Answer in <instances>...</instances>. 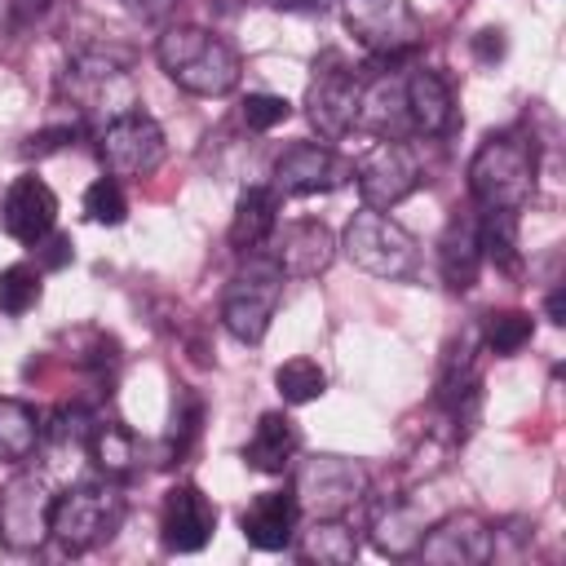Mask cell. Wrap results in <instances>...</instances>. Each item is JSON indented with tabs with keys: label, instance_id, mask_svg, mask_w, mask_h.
<instances>
[{
	"label": "cell",
	"instance_id": "1",
	"mask_svg": "<svg viewBox=\"0 0 566 566\" xmlns=\"http://www.w3.org/2000/svg\"><path fill=\"white\" fill-rule=\"evenodd\" d=\"M155 62L164 66V75L177 88H186L195 97H226V93H234V84L243 75L239 53L203 27H168L155 44Z\"/></svg>",
	"mask_w": 566,
	"mask_h": 566
},
{
	"label": "cell",
	"instance_id": "2",
	"mask_svg": "<svg viewBox=\"0 0 566 566\" xmlns=\"http://www.w3.org/2000/svg\"><path fill=\"white\" fill-rule=\"evenodd\" d=\"M535 142L517 128L482 137V146L469 159V195L478 208H509L517 212L535 195Z\"/></svg>",
	"mask_w": 566,
	"mask_h": 566
},
{
	"label": "cell",
	"instance_id": "3",
	"mask_svg": "<svg viewBox=\"0 0 566 566\" xmlns=\"http://www.w3.org/2000/svg\"><path fill=\"white\" fill-rule=\"evenodd\" d=\"M345 256L389 283H416L420 279V243L411 230H402L394 217L363 208L345 226Z\"/></svg>",
	"mask_w": 566,
	"mask_h": 566
},
{
	"label": "cell",
	"instance_id": "4",
	"mask_svg": "<svg viewBox=\"0 0 566 566\" xmlns=\"http://www.w3.org/2000/svg\"><path fill=\"white\" fill-rule=\"evenodd\" d=\"M279 296H283V270H279V261L265 256V252H248V265L221 292V327L234 340L256 345L270 332V318L279 310Z\"/></svg>",
	"mask_w": 566,
	"mask_h": 566
},
{
	"label": "cell",
	"instance_id": "5",
	"mask_svg": "<svg viewBox=\"0 0 566 566\" xmlns=\"http://www.w3.org/2000/svg\"><path fill=\"white\" fill-rule=\"evenodd\" d=\"M124 522V495L111 482H80L53 495V539L66 553H88L106 544Z\"/></svg>",
	"mask_w": 566,
	"mask_h": 566
},
{
	"label": "cell",
	"instance_id": "6",
	"mask_svg": "<svg viewBox=\"0 0 566 566\" xmlns=\"http://www.w3.org/2000/svg\"><path fill=\"white\" fill-rule=\"evenodd\" d=\"M367 469L349 455H305L292 469V495L310 517H345L367 495Z\"/></svg>",
	"mask_w": 566,
	"mask_h": 566
},
{
	"label": "cell",
	"instance_id": "7",
	"mask_svg": "<svg viewBox=\"0 0 566 566\" xmlns=\"http://www.w3.org/2000/svg\"><path fill=\"white\" fill-rule=\"evenodd\" d=\"M363 80V66H349L340 53H323L314 62V80L305 88V119L318 128V137L336 142L349 128H358Z\"/></svg>",
	"mask_w": 566,
	"mask_h": 566
},
{
	"label": "cell",
	"instance_id": "8",
	"mask_svg": "<svg viewBox=\"0 0 566 566\" xmlns=\"http://www.w3.org/2000/svg\"><path fill=\"white\" fill-rule=\"evenodd\" d=\"M340 4V22L345 31L371 53V57H407L424 27H420V13L407 4V0H336Z\"/></svg>",
	"mask_w": 566,
	"mask_h": 566
},
{
	"label": "cell",
	"instance_id": "9",
	"mask_svg": "<svg viewBox=\"0 0 566 566\" xmlns=\"http://www.w3.org/2000/svg\"><path fill=\"white\" fill-rule=\"evenodd\" d=\"M53 491L44 473L18 469L0 486V544L9 553H35L44 539H53Z\"/></svg>",
	"mask_w": 566,
	"mask_h": 566
},
{
	"label": "cell",
	"instance_id": "10",
	"mask_svg": "<svg viewBox=\"0 0 566 566\" xmlns=\"http://www.w3.org/2000/svg\"><path fill=\"white\" fill-rule=\"evenodd\" d=\"M164 128L142 111H124L106 119L97 133V155L111 177H150L164 164Z\"/></svg>",
	"mask_w": 566,
	"mask_h": 566
},
{
	"label": "cell",
	"instance_id": "11",
	"mask_svg": "<svg viewBox=\"0 0 566 566\" xmlns=\"http://www.w3.org/2000/svg\"><path fill=\"white\" fill-rule=\"evenodd\" d=\"M354 181H358V195H363V208H394L402 203L416 186H420V159L407 142H389V137H376V146H367L354 164Z\"/></svg>",
	"mask_w": 566,
	"mask_h": 566
},
{
	"label": "cell",
	"instance_id": "12",
	"mask_svg": "<svg viewBox=\"0 0 566 566\" xmlns=\"http://www.w3.org/2000/svg\"><path fill=\"white\" fill-rule=\"evenodd\" d=\"M345 181H354V164L345 155H336L323 142H292L274 159L270 186L279 190V199H292V195H323V190H336Z\"/></svg>",
	"mask_w": 566,
	"mask_h": 566
},
{
	"label": "cell",
	"instance_id": "13",
	"mask_svg": "<svg viewBox=\"0 0 566 566\" xmlns=\"http://www.w3.org/2000/svg\"><path fill=\"white\" fill-rule=\"evenodd\" d=\"M491 553H495V531L478 513H447L424 531L416 548V557L433 566H482Z\"/></svg>",
	"mask_w": 566,
	"mask_h": 566
},
{
	"label": "cell",
	"instance_id": "14",
	"mask_svg": "<svg viewBox=\"0 0 566 566\" xmlns=\"http://www.w3.org/2000/svg\"><path fill=\"white\" fill-rule=\"evenodd\" d=\"M217 531V504L195 486L177 482L159 509V539L168 553H199Z\"/></svg>",
	"mask_w": 566,
	"mask_h": 566
},
{
	"label": "cell",
	"instance_id": "15",
	"mask_svg": "<svg viewBox=\"0 0 566 566\" xmlns=\"http://www.w3.org/2000/svg\"><path fill=\"white\" fill-rule=\"evenodd\" d=\"M270 239H274V252H270V256L279 261L283 279H314V274H323V270L332 265V256H336L332 230H327L323 221H314V217L287 221V226L274 230Z\"/></svg>",
	"mask_w": 566,
	"mask_h": 566
},
{
	"label": "cell",
	"instance_id": "16",
	"mask_svg": "<svg viewBox=\"0 0 566 566\" xmlns=\"http://www.w3.org/2000/svg\"><path fill=\"white\" fill-rule=\"evenodd\" d=\"M402 102H407L411 137H447L455 128V97L442 75H433L424 66L402 75Z\"/></svg>",
	"mask_w": 566,
	"mask_h": 566
},
{
	"label": "cell",
	"instance_id": "17",
	"mask_svg": "<svg viewBox=\"0 0 566 566\" xmlns=\"http://www.w3.org/2000/svg\"><path fill=\"white\" fill-rule=\"evenodd\" d=\"M53 221H57V195L40 181V177H18L13 186H9V195H4V230L18 239V243H27V248H35L49 230H53Z\"/></svg>",
	"mask_w": 566,
	"mask_h": 566
},
{
	"label": "cell",
	"instance_id": "18",
	"mask_svg": "<svg viewBox=\"0 0 566 566\" xmlns=\"http://www.w3.org/2000/svg\"><path fill=\"white\" fill-rule=\"evenodd\" d=\"M296 522H301V504H296L292 491H261V495L243 509V517H239L243 539H248L252 548H261V553L287 548V544L296 539Z\"/></svg>",
	"mask_w": 566,
	"mask_h": 566
},
{
	"label": "cell",
	"instance_id": "19",
	"mask_svg": "<svg viewBox=\"0 0 566 566\" xmlns=\"http://www.w3.org/2000/svg\"><path fill=\"white\" fill-rule=\"evenodd\" d=\"M358 128H367L376 137H389V142H407L411 137V119H407V102H402V75L363 80Z\"/></svg>",
	"mask_w": 566,
	"mask_h": 566
},
{
	"label": "cell",
	"instance_id": "20",
	"mask_svg": "<svg viewBox=\"0 0 566 566\" xmlns=\"http://www.w3.org/2000/svg\"><path fill=\"white\" fill-rule=\"evenodd\" d=\"M482 270V243H478V217H451L438 239V274L451 292H469Z\"/></svg>",
	"mask_w": 566,
	"mask_h": 566
},
{
	"label": "cell",
	"instance_id": "21",
	"mask_svg": "<svg viewBox=\"0 0 566 566\" xmlns=\"http://www.w3.org/2000/svg\"><path fill=\"white\" fill-rule=\"evenodd\" d=\"M279 230V190L274 186H248L234 199V217H230V248L234 252H261L270 243V234Z\"/></svg>",
	"mask_w": 566,
	"mask_h": 566
},
{
	"label": "cell",
	"instance_id": "22",
	"mask_svg": "<svg viewBox=\"0 0 566 566\" xmlns=\"http://www.w3.org/2000/svg\"><path fill=\"white\" fill-rule=\"evenodd\" d=\"M296 451H301V433H296L292 416L265 411V416L256 420L248 447H243V464L256 469V473H283V469H292Z\"/></svg>",
	"mask_w": 566,
	"mask_h": 566
},
{
	"label": "cell",
	"instance_id": "23",
	"mask_svg": "<svg viewBox=\"0 0 566 566\" xmlns=\"http://www.w3.org/2000/svg\"><path fill=\"white\" fill-rule=\"evenodd\" d=\"M424 531H429V522L411 500H385L371 513V544L385 557H416Z\"/></svg>",
	"mask_w": 566,
	"mask_h": 566
},
{
	"label": "cell",
	"instance_id": "24",
	"mask_svg": "<svg viewBox=\"0 0 566 566\" xmlns=\"http://www.w3.org/2000/svg\"><path fill=\"white\" fill-rule=\"evenodd\" d=\"M301 562H318V566H349L358 557V535L345 517H310L305 531H296L292 539Z\"/></svg>",
	"mask_w": 566,
	"mask_h": 566
},
{
	"label": "cell",
	"instance_id": "25",
	"mask_svg": "<svg viewBox=\"0 0 566 566\" xmlns=\"http://www.w3.org/2000/svg\"><path fill=\"white\" fill-rule=\"evenodd\" d=\"M44 438V416L22 398H0V464H22Z\"/></svg>",
	"mask_w": 566,
	"mask_h": 566
},
{
	"label": "cell",
	"instance_id": "26",
	"mask_svg": "<svg viewBox=\"0 0 566 566\" xmlns=\"http://www.w3.org/2000/svg\"><path fill=\"white\" fill-rule=\"evenodd\" d=\"M88 455H93V464L106 473V478H128L133 469H137V438H133V429H124L119 420H93V429H88Z\"/></svg>",
	"mask_w": 566,
	"mask_h": 566
},
{
	"label": "cell",
	"instance_id": "27",
	"mask_svg": "<svg viewBox=\"0 0 566 566\" xmlns=\"http://www.w3.org/2000/svg\"><path fill=\"white\" fill-rule=\"evenodd\" d=\"M478 243H482V261H491L504 274L522 270V248H517V212L509 208H482L478 217Z\"/></svg>",
	"mask_w": 566,
	"mask_h": 566
},
{
	"label": "cell",
	"instance_id": "28",
	"mask_svg": "<svg viewBox=\"0 0 566 566\" xmlns=\"http://www.w3.org/2000/svg\"><path fill=\"white\" fill-rule=\"evenodd\" d=\"M531 332H535V323H531V314H526V310H495V314H486V318H482L478 340H482V349H486V354L509 358V354H517V349L531 340Z\"/></svg>",
	"mask_w": 566,
	"mask_h": 566
},
{
	"label": "cell",
	"instance_id": "29",
	"mask_svg": "<svg viewBox=\"0 0 566 566\" xmlns=\"http://www.w3.org/2000/svg\"><path fill=\"white\" fill-rule=\"evenodd\" d=\"M274 389H279V398L287 407H305V402H314L327 389V376H323V367L314 358H287L274 371Z\"/></svg>",
	"mask_w": 566,
	"mask_h": 566
},
{
	"label": "cell",
	"instance_id": "30",
	"mask_svg": "<svg viewBox=\"0 0 566 566\" xmlns=\"http://www.w3.org/2000/svg\"><path fill=\"white\" fill-rule=\"evenodd\" d=\"M40 292H44V283H40V265L18 261V265H4V270H0V310H4L9 318L27 314V310L40 301Z\"/></svg>",
	"mask_w": 566,
	"mask_h": 566
},
{
	"label": "cell",
	"instance_id": "31",
	"mask_svg": "<svg viewBox=\"0 0 566 566\" xmlns=\"http://www.w3.org/2000/svg\"><path fill=\"white\" fill-rule=\"evenodd\" d=\"M199 420H203V402H199V394H190V389H177V398H172V424H168V460H181L186 451H190V442L199 438Z\"/></svg>",
	"mask_w": 566,
	"mask_h": 566
},
{
	"label": "cell",
	"instance_id": "32",
	"mask_svg": "<svg viewBox=\"0 0 566 566\" xmlns=\"http://www.w3.org/2000/svg\"><path fill=\"white\" fill-rule=\"evenodd\" d=\"M84 212H88V221H97V226H119V221L128 217V199H124L119 177H97V181L84 190Z\"/></svg>",
	"mask_w": 566,
	"mask_h": 566
},
{
	"label": "cell",
	"instance_id": "33",
	"mask_svg": "<svg viewBox=\"0 0 566 566\" xmlns=\"http://www.w3.org/2000/svg\"><path fill=\"white\" fill-rule=\"evenodd\" d=\"M292 115V102L279 97V93H248L243 97V124L252 133H270L274 124H283Z\"/></svg>",
	"mask_w": 566,
	"mask_h": 566
},
{
	"label": "cell",
	"instance_id": "34",
	"mask_svg": "<svg viewBox=\"0 0 566 566\" xmlns=\"http://www.w3.org/2000/svg\"><path fill=\"white\" fill-rule=\"evenodd\" d=\"M66 261H71V239L49 230V234L35 243V265H40V270H62Z\"/></svg>",
	"mask_w": 566,
	"mask_h": 566
},
{
	"label": "cell",
	"instance_id": "35",
	"mask_svg": "<svg viewBox=\"0 0 566 566\" xmlns=\"http://www.w3.org/2000/svg\"><path fill=\"white\" fill-rule=\"evenodd\" d=\"M75 137V124H57V128H44V133H31L27 137V146H22V155H49V150H57V146H66Z\"/></svg>",
	"mask_w": 566,
	"mask_h": 566
},
{
	"label": "cell",
	"instance_id": "36",
	"mask_svg": "<svg viewBox=\"0 0 566 566\" xmlns=\"http://www.w3.org/2000/svg\"><path fill=\"white\" fill-rule=\"evenodd\" d=\"M504 49H509V40H504L500 27H482V31L473 35V57H478V62H500Z\"/></svg>",
	"mask_w": 566,
	"mask_h": 566
},
{
	"label": "cell",
	"instance_id": "37",
	"mask_svg": "<svg viewBox=\"0 0 566 566\" xmlns=\"http://www.w3.org/2000/svg\"><path fill=\"white\" fill-rule=\"evenodd\" d=\"M57 4H62V0H13L9 9H13V22H40V18H49Z\"/></svg>",
	"mask_w": 566,
	"mask_h": 566
},
{
	"label": "cell",
	"instance_id": "38",
	"mask_svg": "<svg viewBox=\"0 0 566 566\" xmlns=\"http://www.w3.org/2000/svg\"><path fill=\"white\" fill-rule=\"evenodd\" d=\"M119 4H124L133 18H164L177 0H119Z\"/></svg>",
	"mask_w": 566,
	"mask_h": 566
},
{
	"label": "cell",
	"instance_id": "39",
	"mask_svg": "<svg viewBox=\"0 0 566 566\" xmlns=\"http://www.w3.org/2000/svg\"><path fill=\"white\" fill-rule=\"evenodd\" d=\"M270 9H283V13H323L327 4H336V0H265Z\"/></svg>",
	"mask_w": 566,
	"mask_h": 566
},
{
	"label": "cell",
	"instance_id": "40",
	"mask_svg": "<svg viewBox=\"0 0 566 566\" xmlns=\"http://www.w3.org/2000/svg\"><path fill=\"white\" fill-rule=\"evenodd\" d=\"M544 314H548V323H566V296H562V287H553V292H548Z\"/></svg>",
	"mask_w": 566,
	"mask_h": 566
}]
</instances>
